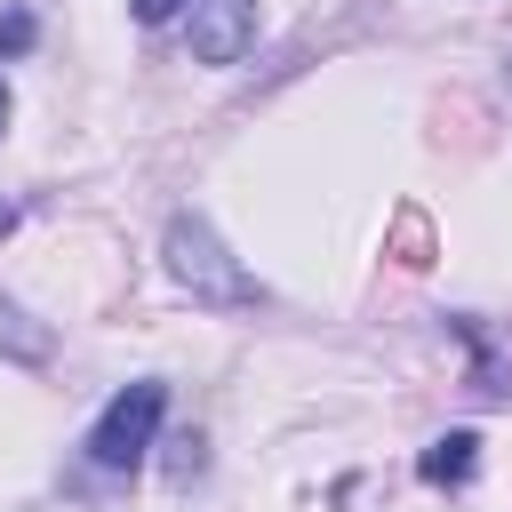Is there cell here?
<instances>
[{"label":"cell","instance_id":"obj_6","mask_svg":"<svg viewBox=\"0 0 512 512\" xmlns=\"http://www.w3.org/2000/svg\"><path fill=\"white\" fill-rule=\"evenodd\" d=\"M32 40H40V24H32V8H8V16H0V56H24Z\"/></svg>","mask_w":512,"mask_h":512},{"label":"cell","instance_id":"obj_3","mask_svg":"<svg viewBox=\"0 0 512 512\" xmlns=\"http://www.w3.org/2000/svg\"><path fill=\"white\" fill-rule=\"evenodd\" d=\"M256 48V0H192V56L240 64Z\"/></svg>","mask_w":512,"mask_h":512},{"label":"cell","instance_id":"obj_4","mask_svg":"<svg viewBox=\"0 0 512 512\" xmlns=\"http://www.w3.org/2000/svg\"><path fill=\"white\" fill-rule=\"evenodd\" d=\"M48 352H56V328H48V320H32L24 304H8V296H0V360H24V368H40Z\"/></svg>","mask_w":512,"mask_h":512},{"label":"cell","instance_id":"obj_1","mask_svg":"<svg viewBox=\"0 0 512 512\" xmlns=\"http://www.w3.org/2000/svg\"><path fill=\"white\" fill-rule=\"evenodd\" d=\"M168 272H176V288H192V304H208V312H240V304L264 296L200 216H168Z\"/></svg>","mask_w":512,"mask_h":512},{"label":"cell","instance_id":"obj_7","mask_svg":"<svg viewBox=\"0 0 512 512\" xmlns=\"http://www.w3.org/2000/svg\"><path fill=\"white\" fill-rule=\"evenodd\" d=\"M168 448H176V456H168V472H176V480H192V472H200V432H176Z\"/></svg>","mask_w":512,"mask_h":512},{"label":"cell","instance_id":"obj_8","mask_svg":"<svg viewBox=\"0 0 512 512\" xmlns=\"http://www.w3.org/2000/svg\"><path fill=\"white\" fill-rule=\"evenodd\" d=\"M176 8H184V0H136V24H168Z\"/></svg>","mask_w":512,"mask_h":512},{"label":"cell","instance_id":"obj_9","mask_svg":"<svg viewBox=\"0 0 512 512\" xmlns=\"http://www.w3.org/2000/svg\"><path fill=\"white\" fill-rule=\"evenodd\" d=\"M8 224H16V208H8V200H0V232H8Z\"/></svg>","mask_w":512,"mask_h":512},{"label":"cell","instance_id":"obj_10","mask_svg":"<svg viewBox=\"0 0 512 512\" xmlns=\"http://www.w3.org/2000/svg\"><path fill=\"white\" fill-rule=\"evenodd\" d=\"M0 128H8V80H0Z\"/></svg>","mask_w":512,"mask_h":512},{"label":"cell","instance_id":"obj_5","mask_svg":"<svg viewBox=\"0 0 512 512\" xmlns=\"http://www.w3.org/2000/svg\"><path fill=\"white\" fill-rule=\"evenodd\" d=\"M472 464H480V440H472V432H448V440H432V448H424V464H416V472H424L432 488H464V480H472Z\"/></svg>","mask_w":512,"mask_h":512},{"label":"cell","instance_id":"obj_2","mask_svg":"<svg viewBox=\"0 0 512 512\" xmlns=\"http://www.w3.org/2000/svg\"><path fill=\"white\" fill-rule=\"evenodd\" d=\"M160 416H168V384H128V392H112V408L96 416V432H88V456H96V472H136L144 464V448H152V432H160Z\"/></svg>","mask_w":512,"mask_h":512},{"label":"cell","instance_id":"obj_11","mask_svg":"<svg viewBox=\"0 0 512 512\" xmlns=\"http://www.w3.org/2000/svg\"><path fill=\"white\" fill-rule=\"evenodd\" d=\"M504 96H512V56H504Z\"/></svg>","mask_w":512,"mask_h":512}]
</instances>
